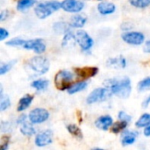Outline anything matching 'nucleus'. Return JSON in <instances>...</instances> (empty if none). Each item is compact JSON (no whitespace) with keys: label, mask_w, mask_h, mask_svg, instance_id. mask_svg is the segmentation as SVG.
Returning a JSON list of instances; mask_svg holds the SVG:
<instances>
[{"label":"nucleus","mask_w":150,"mask_h":150,"mask_svg":"<svg viewBox=\"0 0 150 150\" xmlns=\"http://www.w3.org/2000/svg\"><path fill=\"white\" fill-rule=\"evenodd\" d=\"M106 86L110 89L112 94L121 98H127L132 91L131 81L128 77L108 80L106 82Z\"/></svg>","instance_id":"nucleus-1"},{"label":"nucleus","mask_w":150,"mask_h":150,"mask_svg":"<svg viewBox=\"0 0 150 150\" xmlns=\"http://www.w3.org/2000/svg\"><path fill=\"white\" fill-rule=\"evenodd\" d=\"M60 8H62V3L52 0L39 4L34 9V12L39 18L43 19L50 16L53 12L58 11Z\"/></svg>","instance_id":"nucleus-2"},{"label":"nucleus","mask_w":150,"mask_h":150,"mask_svg":"<svg viewBox=\"0 0 150 150\" xmlns=\"http://www.w3.org/2000/svg\"><path fill=\"white\" fill-rule=\"evenodd\" d=\"M74 78V74L68 70H61L54 76V84L60 91L68 90Z\"/></svg>","instance_id":"nucleus-3"},{"label":"nucleus","mask_w":150,"mask_h":150,"mask_svg":"<svg viewBox=\"0 0 150 150\" xmlns=\"http://www.w3.org/2000/svg\"><path fill=\"white\" fill-rule=\"evenodd\" d=\"M28 64L33 71L40 75L47 73L50 67L48 60L46 57L40 56V55L31 58Z\"/></svg>","instance_id":"nucleus-4"},{"label":"nucleus","mask_w":150,"mask_h":150,"mask_svg":"<svg viewBox=\"0 0 150 150\" xmlns=\"http://www.w3.org/2000/svg\"><path fill=\"white\" fill-rule=\"evenodd\" d=\"M112 91H110L109 88H98L95 89L88 96L86 102L89 105L97 103V102H102L107 99L108 98L111 97Z\"/></svg>","instance_id":"nucleus-5"},{"label":"nucleus","mask_w":150,"mask_h":150,"mask_svg":"<svg viewBox=\"0 0 150 150\" xmlns=\"http://www.w3.org/2000/svg\"><path fill=\"white\" fill-rule=\"evenodd\" d=\"M76 40L83 51L90 50L93 46V40L83 30L77 31V33H76Z\"/></svg>","instance_id":"nucleus-6"},{"label":"nucleus","mask_w":150,"mask_h":150,"mask_svg":"<svg viewBox=\"0 0 150 150\" xmlns=\"http://www.w3.org/2000/svg\"><path fill=\"white\" fill-rule=\"evenodd\" d=\"M29 120L33 124H40L49 118V112L43 108H35L32 110L28 115Z\"/></svg>","instance_id":"nucleus-7"},{"label":"nucleus","mask_w":150,"mask_h":150,"mask_svg":"<svg viewBox=\"0 0 150 150\" xmlns=\"http://www.w3.org/2000/svg\"><path fill=\"white\" fill-rule=\"evenodd\" d=\"M121 38L126 43L135 46L142 45L145 40V36L140 32H127L123 33Z\"/></svg>","instance_id":"nucleus-8"},{"label":"nucleus","mask_w":150,"mask_h":150,"mask_svg":"<svg viewBox=\"0 0 150 150\" xmlns=\"http://www.w3.org/2000/svg\"><path fill=\"white\" fill-rule=\"evenodd\" d=\"M23 47L27 50H33L36 54H42L46 50V44L41 39H35L26 40Z\"/></svg>","instance_id":"nucleus-9"},{"label":"nucleus","mask_w":150,"mask_h":150,"mask_svg":"<svg viewBox=\"0 0 150 150\" xmlns=\"http://www.w3.org/2000/svg\"><path fill=\"white\" fill-rule=\"evenodd\" d=\"M84 7V4L78 0H63L62 2V8L67 12H79Z\"/></svg>","instance_id":"nucleus-10"},{"label":"nucleus","mask_w":150,"mask_h":150,"mask_svg":"<svg viewBox=\"0 0 150 150\" xmlns=\"http://www.w3.org/2000/svg\"><path fill=\"white\" fill-rule=\"evenodd\" d=\"M53 142V132L47 130L37 134L35 138V144L38 147H45L51 144Z\"/></svg>","instance_id":"nucleus-11"},{"label":"nucleus","mask_w":150,"mask_h":150,"mask_svg":"<svg viewBox=\"0 0 150 150\" xmlns=\"http://www.w3.org/2000/svg\"><path fill=\"white\" fill-rule=\"evenodd\" d=\"M76 75L82 79H89L95 76L98 73V69L97 67H83L76 69Z\"/></svg>","instance_id":"nucleus-12"},{"label":"nucleus","mask_w":150,"mask_h":150,"mask_svg":"<svg viewBox=\"0 0 150 150\" xmlns=\"http://www.w3.org/2000/svg\"><path fill=\"white\" fill-rule=\"evenodd\" d=\"M112 123H113V120H112V118L109 115H105V116H101L99 117L96 122H95V126L98 128V129H101V130H107L109 129L112 126Z\"/></svg>","instance_id":"nucleus-13"},{"label":"nucleus","mask_w":150,"mask_h":150,"mask_svg":"<svg viewBox=\"0 0 150 150\" xmlns=\"http://www.w3.org/2000/svg\"><path fill=\"white\" fill-rule=\"evenodd\" d=\"M98 10L102 15H109L115 11L116 6L114 4L110 3V2H102L98 4Z\"/></svg>","instance_id":"nucleus-14"},{"label":"nucleus","mask_w":150,"mask_h":150,"mask_svg":"<svg viewBox=\"0 0 150 150\" xmlns=\"http://www.w3.org/2000/svg\"><path fill=\"white\" fill-rule=\"evenodd\" d=\"M138 136V133L137 132H131V131H126L123 134H122V139H121V142L123 146H128V145H132L136 138Z\"/></svg>","instance_id":"nucleus-15"},{"label":"nucleus","mask_w":150,"mask_h":150,"mask_svg":"<svg viewBox=\"0 0 150 150\" xmlns=\"http://www.w3.org/2000/svg\"><path fill=\"white\" fill-rule=\"evenodd\" d=\"M107 65L109 67H112V68H116V69H124L127 66V62L124 57L120 56L117 58L109 59L107 62Z\"/></svg>","instance_id":"nucleus-16"},{"label":"nucleus","mask_w":150,"mask_h":150,"mask_svg":"<svg viewBox=\"0 0 150 150\" xmlns=\"http://www.w3.org/2000/svg\"><path fill=\"white\" fill-rule=\"evenodd\" d=\"M87 21V18L85 16L83 15H75L71 18L69 25L74 28H81L83 27Z\"/></svg>","instance_id":"nucleus-17"},{"label":"nucleus","mask_w":150,"mask_h":150,"mask_svg":"<svg viewBox=\"0 0 150 150\" xmlns=\"http://www.w3.org/2000/svg\"><path fill=\"white\" fill-rule=\"evenodd\" d=\"M33 99V97L31 95H25V97L20 98L18 105V109H17L18 112H22V111H25L26 108H28L30 105L32 104Z\"/></svg>","instance_id":"nucleus-18"},{"label":"nucleus","mask_w":150,"mask_h":150,"mask_svg":"<svg viewBox=\"0 0 150 150\" xmlns=\"http://www.w3.org/2000/svg\"><path fill=\"white\" fill-rule=\"evenodd\" d=\"M33 124V123H32ZM30 123H27L26 121L24 122L23 124H21V127H20V132L26 136H32L33 134H35L36 133V129L33 127V125Z\"/></svg>","instance_id":"nucleus-19"},{"label":"nucleus","mask_w":150,"mask_h":150,"mask_svg":"<svg viewBox=\"0 0 150 150\" xmlns=\"http://www.w3.org/2000/svg\"><path fill=\"white\" fill-rule=\"evenodd\" d=\"M86 87H87V82H84V81L79 82V83L70 85V87L68 89V92L69 94H75L76 92L83 91Z\"/></svg>","instance_id":"nucleus-20"},{"label":"nucleus","mask_w":150,"mask_h":150,"mask_svg":"<svg viewBox=\"0 0 150 150\" xmlns=\"http://www.w3.org/2000/svg\"><path fill=\"white\" fill-rule=\"evenodd\" d=\"M36 0H19L17 4V9L20 11H25L35 4Z\"/></svg>","instance_id":"nucleus-21"},{"label":"nucleus","mask_w":150,"mask_h":150,"mask_svg":"<svg viewBox=\"0 0 150 150\" xmlns=\"http://www.w3.org/2000/svg\"><path fill=\"white\" fill-rule=\"evenodd\" d=\"M49 82L47 79H39V80H35L31 83V86L34 89H36L37 91H43L45 89H47V87L48 86Z\"/></svg>","instance_id":"nucleus-22"},{"label":"nucleus","mask_w":150,"mask_h":150,"mask_svg":"<svg viewBox=\"0 0 150 150\" xmlns=\"http://www.w3.org/2000/svg\"><path fill=\"white\" fill-rule=\"evenodd\" d=\"M67 130L69 131V133L70 134H72L74 137H76V138H77V139H83V133H82V131H81V129L77 127V126H76V125H74V124H70V125H69L68 127H67Z\"/></svg>","instance_id":"nucleus-23"},{"label":"nucleus","mask_w":150,"mask_h":150,"mask_svg":"<svg viewBox=\"0 0 150 150\" xmlns=\"http://www.w3.org/2000/svg\"><path fill=\"white\" fill-rule=\"evenodd\" d=\"M136 127L139 128L142 127H146L149 125H150V114L149 113H144L140 117V119L136 121L135 123Z\"/></svg>","instance_id":"nucleus-24"},{"label":"nucleus","mask_w":150,"mask_h":150,"mask_svg":"<svg viewBox=\"0 0 150 150\" xmlns=\"http://www.w3.org/2000/svg\"><path fill=\"white\" fill-rule=\"evenodd\" d=\"M127 124H128V122L124 121V120H120L119 122H116V123L112 124V132L114 134H119L120 132H121L127 128Z\"/></svg>","instance_id":"nucleus-25"},{"label":"nucleus","mask_w":150,"mask_h":150,"mask_svg":"<svg viewBox=\"0 0 150 150\" xmlns=\"http://www.w3.org/2000/svg\"><path fill=\"white\" fill-rule=\"evenodd\" d=\"M11 105V101L8 96H4L3 93V88L1 87V103H0V111L4 112L8 109Z\"/></svg>","instance_id":"nucleus-26"},{"label":"nucleus","mask_w":150,"mask_h":150,"mask_svg":"<svg viewBox=\"0 0 150 150\" xmlns=\"http://www.w3.org/2000/svg\"><path fill=\"white\" fill-rule=\"evenodd\" d=\"M129 3L137 8H146L150 5V0H129Z\"/></svg>","instance_id":"nucleus-27"},{"label":"nucleus","mask_w":150,"mask_h":150,"mask_svg":"<svg viewBox=\"0 0 150 150\" xmlns=\"http://www.w3.org/2000/svg\"><path fill=\"white\" fill-rule=\"evenodd\" d=\"M150 89V76L146 77L143 80H142L138 83V91H145Z\"/></svg>","instance_id":"nucleus-28"},{"label":"nucleus","mask_w":150,"mask_h":150,"mask_svg":"<svg viewBox=\"0 0 150 150\" xmlns=\"http://www.w3.org/2000/svg\"><path fill=\"white\" fill-rule=\"evenodd\" d=\"M25 40H23L21 38H14L6 42V45L10 47H23L25 43Z\"/></svg>","instance_id":"nucleus-29"},{"label":"nucleus","mask_w":150,"mask_h":150,"mask_svg":"<svg viewBox=\"0 0 150 150\" xmlns=\"http://www.w3.org/2000/svg\"><path fill=\"white\" fill-rule=\"evenodd\" d=\"M54 30L59 33H67L69 28H68V25H66V23L57 22L54 25Z\"/></svg>","instance_id":"nucleus-30"},{"label":"nucleus","mask_w":150,"mask_h":150,"mask_svg":"<svg viewBox=\"0 0 150 150\" xmlns=\"http://www.w3.org/2000/svg\"><path fill=\"white\" fill-rule=\"evenodd\" d=\"M16 62H11L8 63H2L1 64V69H0V75H4L5 73H7L13 66V64Z\"/></svg>","instance_id":"nucleus-31"},{"label":"nucleus","mask_w":150,"mask_h":150,"mask_svg":"<svg viewBox=\"0 0 150 150\" xmlns=\"http://www.w3.org/2000/svg\"><path fill=\"white\" fill-rule=\"evenodd\" d=\"M119 119L120 120H124V121H127V122H129L131 120V117L127 113H126L125 112H119Z\"/></svg>","instance_id":"nucleus-32"},{"label":"nucleus","mask_w":150,"mask_h":150,"mask_svg":"<svg viewBox=\"0 0 150 150\" xmlns=\"http://www.w3.org/2000/svg\"><path fill=\"white\" fill-rule=\"evenodd\" d=\"M8 35H9L8 31L5 30V29L3 28V27H1V28H0V40H5V39L8 37Z\"/></svg>","instance_id":"nucleus-33"},{"label":"nucleus","mask_w":150,"mask_h":150,"mask_svg":"<svg viewBox=\"0 0 150 150\" xmlns=\"http://www.w3.org/2000/svg\"><path fill=\"white\" fill-rule=\"evenodd\" d=\"M2 140H3V143H2V146H1V148H2V149L3 150H6L7 149H8L9 138H7V137H4Z\"/></svg>","instance_id":"nucleus-34"},{"label":"nucleus","mask_w":150,"mask_h":150,"mask_svg":"<svg viewBox=\"0 0 150 150\" xmlns=\"http://www.w3.org/2000/svg\"><path fill=\"white\" fill-rule=\"evenodd\" d=\"M143 50L145 53H150V40H148L145 43V46L143 47Z\"/></svg>","instance_id":"nucleus-35"},{"label":"nucleus","mask_w":150,"mask_h":150,"mask_svg":"<svg viewBox=\"0 0 150 150\" xmlns=\"http://www.w3.org/2000/svg\"><path fill=\"white\" fill-rule=\"evenodd\" d=\"M150 104V95L143 101V103H142V106H143V108H148V106Z\"/></svg>","instance_id":"nucleus-36"},{"label":"nucleus","mask_w":150,"mask_h":150,"mask_svg":"<svg viewBox=\"0 0 150 150\" xmlns=\"http://www.w3.org/2000/svg\"><path fill=\"white\" fill-rule=\"evenodd\" d=\"M7 15H8L7 11H2V12H1V14H0V20H1V21H4V20L7 18Z\"/></svg>","instance_id":"nucleus-37"},{"label":"nucleus","mask_w":150,"mask_h":150,"mask_svg":"<svg viewBox=\"0 0 150 150\" xmlns=\"http://www.w3.org/2000/svg\"><path fill=\"white\" fill-rule=\"evenodd\" d=\"M25 120H26V116L25 115V114H22L19 118H18V124H23L24 122H25Z\"/></svg>","instance_id":"nucleus-38"},{"label":"nucleus","mask_w":150,"mask_h":150,"mask_svg":"<svg viewBox=\"0 0 150 150\" xmlns=\"http://www.w3.org/2000/svg\"><path fill=\"white\" fill-rule=\"evenodd\" d=\"M144 134L147 137H149L150 136V125H149L148 127H146V128L144 129Z\"/></svg>","instance_id":"nucleus-39"},{"label":"nucleus","mask_w":150,"mask_h":150,"mask_svg":"<svg viewBox=\"0 0 150 150\" xmlns=\"http://www.w3.org/2000/svg\"><path fill=\"white\" fill-rule=\"evenodd\" d=\"M99 1H100V0H99Z\"/></svg>","instance_id":"nucleus-40"}]
</instances>
